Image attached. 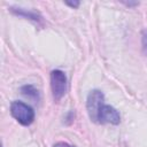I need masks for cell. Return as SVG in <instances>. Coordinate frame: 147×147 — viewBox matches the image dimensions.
Here are the masks:
<instances>
[{
	"mask_svg": "<svg viewBox=\"0 0 147 147\" xmlns=\"http://www.w3.org/2000/svg\"><path fill=\"white\" fill-rule=\"evenodd\" d=\"M11 116L22 125L28 126L34 121V110L31 106L22 101H13L10 103Z\"/></svg>",
	"mask_w": 147,
	"mask_h": 147,
	"instance_id": "cell-1",
	"label": "cell"
},
{
	"mask_svg": "<svg viewBox=\"0 0 147 147\" xmlns=\"http://www.w3.org/2000/svg\"><path fill=\"white\" fill-rule=\"evenodd\" d=\"M51 88L55 101H59L64 96L68 88L67 76L62 70L55 69L51 72Z\"/></svg>",
	"mask_w": 147,
	"mask_h": 147,
	"instance_id": "cell-2",
	"label": "cell"
},
{
	"mask_svg": "<svg viewBox=\"0 0 147 147\" xmlns=\"http://www.w3.org/2000/svg\"><path fill=\"white\" fill-rule=\"evenodd\" d=\"M105 103V95L100 90H92L86 100V109L88 117L92 122H98V114L102 105Z\"/></svg>",
	"mask_w": 147,
	"mask_h": 147,
	"instance_id": "cell-3",
	"label": "cell"
},
{
	"mask_svg": "<svg viewBox=\"0 0 147 147\" xmlns=\"http://www.w3.org/2000/svg\"><path fill=\"white\" fill-rule=\"evenodd\" d=\"M121 122V115L117 111L116 108H114L110 105H106L103 103L102 107L99 110L98 114V124H113V125H117Z\"/></svg>",
	"mask_w": 147,
	"mask_h": 147,
	"instance_id": "cell-4",
	"label": "cell"
},
{
	"mask_svg": "<svg viewBox=\"0 0 147 147\" xmlns=\"http://www.w3.org/2000/svg\"><path fill=\"white\" fill-rule=\"evenodd\" d=\"M9 10L13 14L22 16V17H24L26 20H31V21L37 22L39 24L42 23V17L37 11H33V10H30V9H25V8H21V7H9Z\"/></svg>",
	"mask_w": 147,
	"mask_h": 147,
	"instance_id": "cell-5",
	"label": "cell"
},
{
	"mask_svg": "<svg viewBox=\"0 0 147 147\" xmlns=\"http://www.w3.org/2000/svg\"><path fill=\"white\" fill-rule=\"evenodd\" d=\"M21 93L26 96L28 99H31L32 101H38L40 99L39 91L33 85H24L21 87Z\"/></svg>",
	"mask_w": 147,
	"mask_h": 147,
	"instance_id": "cell-6",
	"label": "cell"
},
{
	"mask_svg": "<svg viewBox=\"0 0 147 147\" xmlns=\"http://www.w3.org/2000/svg\"><path fill=\"white\" fill-rule=\"evenodd\" d=\"M141 47L145 55H147V30L141 32Z\"/></svg>",
	"mask_w": 147,
	"mask_h": 147,
	"instance_id": "cell-7",
	"label": "cell"
},
{
	"mask_svg": "<svg viewBox=\"0 0 147 147\" xmlns=\"http://www.w3.org/2000/svg\"><path fill=\"white\" fill-rule=\"evenodd\" d=\"M53 147H76V146L70 145V144H68V142H65V141H59V142L54 144Z\"/></svg>",
	"mask_w": 147,
	"mask_h": 147,
	"instance_id": "cell-8",
	"label": "cell"
},
{
	"mask_svg": "<svg viewBox=\"0 0 147 147\" xmlns=\"http://www.w3.org/2000/svg\"><path fill=\"white\" fill-rule=\"evenodd\" d=\"M65 5L72 7V8H77L79 6V1H74V2H70V1H65Z\"/></svg>",
	"mask_w": 147,
	"mask_h": 147,
	"instance_id": "cell-9",
	"label": "cell"
},
{
	"mask_svg": "<svg viewBox=\"0 0 147 147\" xmlns=\"http://www.w3.org/2000/svg\"><path fill=\"white\" fill-rule=\"evenodd\" d=\"M126 6H137L138 2H124Z\"/></svg>",
	"mask_w": 147,
	"mask_h": 147,
	"instance_id": "cell-10",
	"label": "cell"
}]
</instances>
